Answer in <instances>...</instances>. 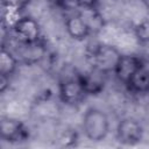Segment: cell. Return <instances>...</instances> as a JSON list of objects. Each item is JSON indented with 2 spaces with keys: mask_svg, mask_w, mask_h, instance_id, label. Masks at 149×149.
<instances>
[{
  "mask_svg": "<svg viewBox=\"0 0 149 149\" xmlns=\"http://www.w3.org/2000/svg\"><path fill=\"white\" fill-rule=\"evenodd\" d=\"M9 79L10 78H7V77H1L0 76V92L3 93L7 87L9 86Z\"/></svg>",
  "mask_w": 149,
  "mask_h": 149,
  "instance_id": "cell-18",
  "label": "cell"
},
{
  "mask_svg": "<svg viewBox=\"0 0 149 149\" xmlns=\"http://www.w3.org/2000/svg\"><path fill=\"white\" fill-rule=\"evenodd\" d=\"M143 127L141 122L134 118L121 119L115 129V137L122 146H136L143 139Z\"/></svg>",
  "mask_w": 149,
  "mask_h": 149,
  "instance_id": "cell-6",
  "label": "cell"
},
{
  "mask_svg": "<svg viewBox=\"0 0 149 149\" xmlns=\"http://www.w3.org/2000/svg\"><path fill=\"white\" fill-rule=\"evenodd\" d=\"M86 93L78 79V72L72 74L63 76L58 81V99L66 106L74 107L80 105L85 98Z\"/></svg>",
  "mask_w": 149,
  "mask_h": 149,
  "instance_id": "cell-3",
  "label": "cell"
},
{
  "mask_svg": "<svg viewBox=\"0 0 149 149\" xmlns=\"http://www.w3.org/2000/svg\"><path fill=\"white\" fill-rule=\"evenodd\" d=\"M29 3L30 0H2V9L5 17H9V15H19L29 6Z\"/></svg>",
  "mask_w": 149,
  "mask_h": 149,
  "instance_id": "cell-14",
  "label": "cell"
},
{
  "mask_svg": "<svg viewBox=\"0 0 149 149\" xmlns=\"http://www.w3.org/2000/svg\"><path fill=\"white\" fill-rule=\"evenodd\" d=\"M56 8L65 13L78 12L80 9L79 0H52Z\"/></svg>",
  "mask_w": 149,
  "mask_h": 149,
  "instance_id": "cell-16",
  "label": "cell"
},
{
  "mask_svg": "<svg viewBox=\"0 0 149 149\" xmlns=\"http://www.w3.org/2000/svg\"><path fill=\"white\" fill-rule=\"evenodd\" d=\"M64 26H65V30L68 35L72 40L78 41V42H81L88 38L91 35H93L88 24L86 23L84 17L78 12L69 15L64 22Z\"/></svg>",
  "mask_w": 149,
  "mask_h": 149,
  "instance_id": "cell-10",
  "label": "cell"
},
{
  "mask_svg": "<svg viewBox=\"0 0 149 149\" xmlns=\"http://www.w3.org/2000/svg\"><path fill=\"white\" fill-rule=\"evenodd\" d=\"M81 130L85 137L92 142H101L109 134V119L107 114L97 107H88L81 118Z\"/></svg>",
  "mask_w": 149,
  "mask_h": 149,
  "instance_id": "cell-2",
  "label": "cell"
},
{
  "mask_svg": "<svg viewBox=\"0 0 149 149\" xmlns=\"http://www.w3.org/2000/svg\"><path fill=\"white\" fill-rule=\"evenodd\" d=\"M141 1H142V5L144 6L146 10L149 13V0H141Z\"/></svg>",
  "mask_w": 149,
  "mask_h": 149,
  "instance_id": "cell-20",
  "label": "cell"
},
{
  "mask_svg": "<svg viewBox=\"0 0 149 149\" xmlns=\"http://www.w3.org/2000/svg\"><path fill=\"white\" fill-rule=\"evenodd\" d=\"M9 29L17 44H30L43 38L40 23L31 16H19Z\"/></svg>",
  "mask_w": 149,
  "mask_h": 149,
  "instance_id": "cell-4",
  "label": "cell"
},
{
  "mask_svg": "<svg viewBox=\"0 0 149 149\" xmlns=\"http://www.w3.org/2000/svg\"><path fill=\"white\" fill-rule=\"evenodd\" d=\"M140 47L143 49V51H144L146 56H148V57H149V42H147V43H143V44H141Z\"/></svg>",
  "mask_w": 149,
  "mask_h": 149,
  "instance_id": "cell-19",
  "label": "cell"
},
{
  "mask_svg": "<svg viewBox=\"0 0 149 149\" xmlns=\"http://www.w3.org/2000/svg\"><path fill=\"white\" fill-rule=\"evenodd\" d=\"M78 13L84 17V20L88 24L93 35L98 34L100 30L104 29L106 21L99 8H83V9H79Z\"/></svg>",
  "mask_w": 149,
  "mask_h": 149,
  "instance_id": "cell-13",
  "label": "cell"
},
{
  "mask_svg": "<svg viewBox=\"0 0 149 149\" xmlns=\"http://www.w3.org/2000/svg\"><path fill=\"white\" fill-rule=\"evenodd\" d=\"M123 86L133 95L149 94V69L146 65L141 68Z\"/></svg>",
  "mask_w": 149,
  "mask_h": 149,
  "instance_id": "cell-11",
  "label": "cell"
},
{
  "mask_svg": "<svg viewBox=\"0 0 149 149\" xmlns=\"http://www.w3.org/2000/svg\"><path fill=\"white\" fill-rule=\"evenodd\" d=\"M17 47L19 50L16 56H19V61L29 66L41 63L48 55V48L43 38L30 44H17Z\"/></svg>",
  "mask_w": 149,
  "mask_h": 149,
  "instance_id": "cell-9",
  "label": "cell"
},
{
  "mask_svg": "<svg viewBox=\"0 0 149 149\" xmlns=\"http://www.w3.org/2000/svg\"><path fill=\"white\" fill-rule=\"evenodd\" d=\"M144 65L143 57L135 54H121L113 74L122 85H125Z\"/></svg>",
  "mask_w": 149,
  "mask_h": 149,
  "instance_id": "cell-7",
  "label": "cell"
},
{
  "mask_svg": "<svg viewBox=\"0 0 149 149\" xmlns=\"http://www.w3.org/2000/svg\"><path fill=\"white\" fill-rule=\"evenodd\" d=\"M80 9L83 8H99L100 0H79Z\"/></svg>",
  "mask_w": 149,
  "mask_h": 149,
  "instance_id": "cell-17",
  "label": "cell"
},
{
  "mask_svg": "<svg viewBox=\"0 0 149 149\" xmlns=\"http://www.w3.org/2000/svg\"><path fill=\"white\" fill-rule=\"evenodd\" d=\"M134 36L139 45L149 42V17L143 19L134 27Z\"/></svg>",
  "mask_w": 149,
  "mask_h": 149,
  "instance_id": "cell-15",
  "label": "cell"
},
{
  "mask_svg": "<svg viewBox=\"0 0 149 149\" xmlns=\"http://www.w3.org/2000/svg\"><path fill=\"white\" fill-rule=\"evenodd\" d=\"M121 52L118 48L107 43H94L86 49V61L90 68L105 74L114 72Z\"/></svg>",
  "mask_w": 149,
  "mask_h": 149,
  "instance_id": "cell-1",
  "label": "cell"
},
{
  "mask_svg": "<svg viewBox=\"0 0 149 149\" xmlns=\"http://www.w3.org/2000/svg\"><path fill=\"white\" fill-rule=\"evenodd\" d=\"M106 77L107 74L92 68L86 71L78 72V79L87 97L99 95L100 93H102L106 86Z\"/></svg>",
  "mask_w": 149,
  "mask_h": 149,
  "instance_id": "cell-8",
  "label": "cell"
},
{
  "mask_svg": "<svg viewBox=\"0 0 149 149\" xmlns=\"http://www.w3.org/2000/svg\"><path fill=\"white\" fill-rule=\"evenodd\" d=\"M0 137L3 142L16 144L28 141L30 132L23 121L16 118L2 116L0 120Z\"/></svg>",
  "mask_w": 149,
  "mask_h": 149,
  "instance_id": "cell-5",
  "label": "cell"
},
{
  "mask_svg": "<svg viewBox=\"0 0 149 149\" xmlns=\"http://www.w3.org/2000/svg\"><path fill=\"white\" fill-rule=\"evenodd\" d=\"M19 63L20 61L17 56L10 49L6 48L5 44H2L0 51V76L7 78L14 76V73L17 70Z\"/></svg>",
  "mask_w": 149,
  "mask_h": 149,
  "instance_id": "cell-12",
  "label": "cell"
}]
</instances>
